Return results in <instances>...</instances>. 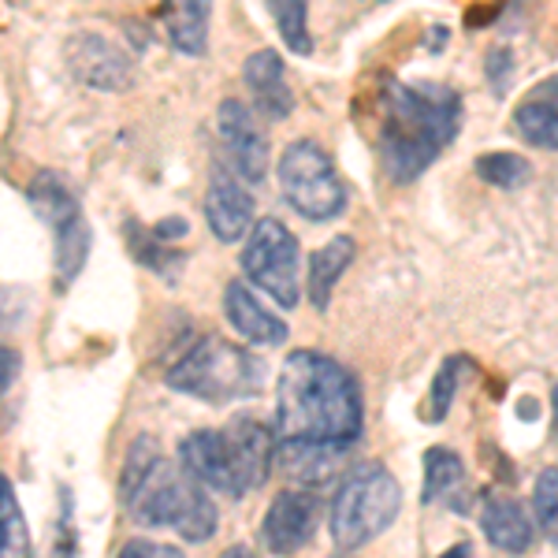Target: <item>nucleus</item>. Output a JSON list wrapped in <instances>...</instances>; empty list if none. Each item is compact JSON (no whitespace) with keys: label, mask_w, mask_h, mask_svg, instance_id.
<instances>
[{"label":"nucleus","mask_w":558,"mask_h":558,"mask_svg":"<svg viewBox=\"0 0 558 558\" xmlns=\"http://www.w3.org/2000/svg\"><path fill=\"white\" fill-rule=\"evenodd\" d=\"M402 510V488L395 473L380 462L354 465L343 484H339L336 499H331V539L343 551L365 547L368 539L384 536L395 525Z\"/></svg>","instance_id":"39448f33"},{"label":"nucleus","mask_w":558,"mask_h":558,"mask_svg":"<svg viewBox=\"0 0 558 558\" xmlns=\"http://www.w3.org/2000/svg\"><path fill=\"white\" fill-rule=\"evenodd\" d=\"M533 521L539 533L558 544V470L547 465L533 484Z\"/></svg>","instance_id":"c85d7f7f"},{"label":"nucleus","mask_w":558,"mask_h":558,"mask_svg":"<svg viewBox=\"0 0 558 558\" xmlns=\"http://www.w3.org/2000/svg\"><path fill=\"white\" fill-rule=\"evenodd\" d=\"M254 194L246 183H239V175L220 172L216 168L205 191V223L220 242H242L254 231Z\"/></svg>","instance_id":"ddd939ff"},{"label":"nucleus","mask_w":558,"mask_h":558,"mask_svg":"<svg viewBox=\"0 0 558 558\" xmlns=\"http://www.w3.org/2000/svg\"><path fill=\"white\" fill-rule=\"evenodd\" d=\"M209 4H197V0H183L168 12V41L172 49L186 52V57H205L209 49Z\"/></svg>","instance_id":"412c9836"},{"label":"nucleus","mask_w":558,"mask_h":558,"mask_svg":"<svg viewBox=\"0 0 558 558\" xmlns=\"http://www.w3.org/2000/svg\"><path fill=\"white\" fill-rule=\"evenodd\" d=\"M320 521V499L317 492H302V488H283L268 502L265 521H260V539L272 555H294L317 533Z\"/></svg>","instance_id":"1a4fd4ad"},{"label":"nucleus","mask_w":558,"mask_h":558,"mask_svg":"<svg viewBox=\"0 0 558 558\" xmlns=\"http://www.w3.org/2000/svg\"><path fill=\"white\" fill-rule=\"evenodd\" d=\"M276 179L279 191H283L287 205L294 213L305 216L313 223L336 220L347 209V183L339 175L331 153L313 138H299L291 142L283 153H279L276 165Z\"/></svg>","instance_id":"423d86ee"},{"label":"nucleus","mask_w":558,"mask_h":558,"mask_svg":"<svg viewBox=\"0 0 558 558\" xmlns=\"http://www.w3.org/2000/svg\"><path fill=\"white\" fill-rule=\"evenodd\" d=\"M465 481V462L462 454L451 451V447H428L425 451V492H421V502H444L462 488Z\"/></svg>","instance_id":"4be33fe9"},{"label":"nucleus","mask_w":558,"mask_h":558,"mask_svg":"<svg viewBox=\"0 0 558 558\" xmlns=\"http://www.w3.org/2000/svg\"><path fill=\"white\" fill-rule=\"evenodd\" d=\"M476 175L488 186H495V191H521V186L533 179V165H529L521 153L495 149V153H481V157H476Z\"/></svg>","instance_id":"5701e85b"},{"label":"nucleus","mask_w":558,"mask_h":558,"mask_svg":"<svg viewBox=\"0 0 558 558\" xmlns=\"http://www.w3.org/2000/svg\"><path fill=\"white\" fill-rule=\"evenodd\" d=\"M465 365H470V357H462V354L447 357V362L439 365V376L432 380V395H428V417L432 421H444L447 413H451V402L458 395V384H462Z\"/></svg>","instance_id":"c756f323"},{"label":"nucleus","mask_w":558,"mask_h":558,"mask_svg":"<svg viewBox=\"0 0 558 558\" xmlns=\"http://www.w3.org/2000/svg\"><path fill=\"white\" fill-rule=\"evenodd\" d=\"M354 254H357V242L350 235H336L310 257V302L317 305L320 313L328 310L331 291H336V283L343 279Z\"/></svg>","instance_id":"aec40b11"},{"label":"nucleus","mask_w":558,"mask_h":558,"mask_svg":"<svg viewBox=\"0 0 558 558\" xmlns=\"http://www.w3.org/2000/svg\"><path fill=\"white\" fill-rule=\"evenodd\" d=\"M462 97L451 86L391 83L384 94L380 165L391 183H413L454 142Z\"/></svg>","instance_id":"f03ea898"},{"label":"nucleus","mask_w":558,"mask_h":558,"mask_svg":"<svg viewBox=\"0 0 558 558\" xmlns=\"http://www.w3.org/2000/svg\"><path fill=\"white\" fill-rule=\"evenodd\" d=\"M157 462H160L157 436H138V439H134V444L128 447V462H123V470H120V499H128V495L153 473V465H157Z\"/></svg>","instance_id":"cd10ccee"},{"label":"nucleus","mask_w":558,"mask_h":558,"mask_svg":"<svg viewBox=\"0 0 558 558\" xmlns=\"http://www.w3.org/2000/svg\"><path fill=\"white\" fill-rule=\"evenodd\" d=\"M31 555V533L15 499V488L8 476H0V558H26Z\"/></svg>","instance_id":"393cba45"},{"label":"nucleus","mask_w":558,"mask_h":558,"mask_svg":"<svg viewBox=\"0 0 558 558\" xmlns=\"http://www.w3.org/2000/svg\"><path fill=\"white\" fill-rule=\"evenodd\" d=\"M514 128L529 146L558 153V75L533 86V94L514 108Z\"/></svg>","instance_id":"a211bd4d"},{"label":"nucleus","mask_w":558,"mask_h":558,"mask_svg":"<svg viewBox=\"0 0 558 558\" xmlns=\"http://www.w3.org/2000/svg\"><path fill=\"white\" fill-rule=\"evenodd\" d=\"M15 376H20V354H15L12 347L0 343V395L15 384Z\"/></svg>","instance_id":"473e14b6"},{"label":"nucleus","mask_w":558,"mask_h":558,"mask_svg":"<svg viewBox=\"0 0 558 558\" xmlns=\"http://www.w3.org/2000/svg\"><path fill=\"white\" fill-rule=\"evenodd\" d=\"M128 242H131V254L142 260L146 268H153L157 276L175 279V272L183 268V254H175L168 242H160L153 235V228H138V223H128Z\"/></svg>","instance_id":"a878e982"},{"label":"nucleus","mask_w":558,"mask_h":558,"mask_svg":"<svg viewBox=\"0 0 558 558\" xmlns=\"http://www.w3.org/2000/svg\"><path fill=\"white\" fill-rule=\"evenodd\" d=\"M68 64L75 71L78 83L101 89V94H120L134 78L131 60L120 52V45H112L94 31L75 34V38L68 41Z\"/></svg>","instance_id":"f8f14e48"},{"label":"nucleus","mask_w":558,"mask_h":558,"mask_svg":"<svg viewBox=\"0 0 558 558\" xmlns=\"http://www.w3.org/2000/svg\"><path fill=\"white\" fill-rule=\"evenodd\" d=\"M242 78H246L250 94H254V105L265 120H287L294 108V94L287 86V64L276 49H257L250 52L246 68H242Z\"/></svg>","instance_id":"f3484780"},{"label":"nucleus","mask_w":558,"mask_h":558,"mask_svg":"<svg viewBox=\"0 0 558 558\" xmlns=\"http://www.w3.org/2000/svg\"><path fill=\"white\" fill-rule=\"evenodd\" d=\"M216 134H220L223 157L242 183H260L268 172V134L257 112L239 97H228L216 108Z\"/></svg>","instance_id":"6e6552de"},{"label":"nucleus","mask_w":558,"mask_h":558,"mask_svg":"<svg viewBox=\"0 0 558 558\" xmlns=\"http://www.w3.org/2000/svg\"><path fill=\"white\" fill-rule=\"evenodd\" d=\"M57 242H52V265H57V276L60 283H71L78 272H83L86 257H89V223L78 216L75 223H68V228L52 231Z\"/></svg>","instance_id":"b1692460"},{"label":"nucleus","mask_w":558,"mask_h":558,"mask_svg":"<svg viewBox=\"0 0 558 558\" xmlns=\"http://www.w3.org/2000/svg\"><path fill=\"white\" fill-rule=\"evenodd\" d=\"M26 202H31V209L38 213V220L49 223L52 231L68 228V223H75L78 216H83V205H78L75 191H71L57 172L34 175V183L26 186Z\"/></svg>","instance_id":"6ab92c4d"},{"label":"nucleus","mask_w":558,"mask_h":558,"mask_svg":"<svg viewBox=\"0 0 558 558\" xmlns=\"http://www.w3.org/2000/svg\"><path fill=\"white\" fill-rule=\"evenodd\" d=\"M131 521L149 529H172L175 536L191 539V544H205L213 539L216 525H220V510H216L213 495L194 481L183 465H172L160 458L153 473L134 488L128 499Z\"/></svg>","instance_id":"7ed1b4c3"},{"label":"nucleus","mask_w":558,"mask_h":558,"mask_svg":"<svg viewBox=\"0 0 558 558\" xmlns=\"http://www.w3.org/2000/svg\"><path fill=\"white\" fill-rule=\"evenodd\" d=\"M276 417L283 439L354 444L365 421L357 376L320 350H294L279 373Z\"/></svg>","instance_id":"f257e3e1"},{"label":"nucleus","mask_w":558,"mask_h":558,"mask_svg":"<svg viewBox=\"0 0 558 558\" xmlns=\"http://www.w3.org/2000/svg\"><path fill=\"white\" fill-rule=\"evenodd\" d=\"M179 462H183V470L191 473L205 492H220V495H231V499L246 495L239 465H235V458H231L228 439H223V428H194L191 436L179 444Z\"/></svg>","instance_id":"9b49d317"},{"label":"nucleus","mask_w":558,"mask_h":558,"mask_svg":"<svg viewBox=\"0 0 558 558\" xmlns=\"http://www.w3.org/2000/svg\"><path fill=\"white\" fill-rule=\"evenodd\" d=\"M299 239L291 235L283 220L265 216L254 223L246 246H242V272L254 287L272 299L279 310H294L302 299V272H299Z\"/></svg>","instance_id":"0eeeda50"},{"label":"nucleus","mask_w":558,"mask_h":558,"mask_svg":"<svg viewBox=\"0 0 558 558\" xmlns=\"http://www.w3.org/2000/svg\"><path fill=\"white\" fill-rule=\"evenodd\" d=\"M116 558H183V551L172 544H157V539H128Z\"/></svg>","instance_id":"7c9ffc66"},{"label":"nucleus","mask_w":558,"mask_h":558,"mask_svg":"<svg viewBox=\"0 0 558 558\" xmlns=\"http://www.w3.org/2000/svg\"><path fill=\"white\" fill-rule=\"evenodd\" d=\"M551 410H555V439H558V384L551 387Z\"/></svg>","instance_id":"e433bc0d"},{"label":"nucleus","mask_w":558,"mask_h":558,"mask_svg":"<svg viewBox=\"0 0 558 558\" xmlns=\"http://www.w3.org/2000/svg\"><path fill=\"white\" fill-rule=\"evenodd\" d=\"M470 555H473L470 544H454V547H447V551L439 555V558H470Z\"/></svg>","instance_id":"f704fd0d"},{"label":"nucleus","mask_w":558,"mask_h":558,"mask_svg":"<svg viewBox=\"0 0 558 558\" xmlns=\"http://www.w3.org/2000/svg\"><path fill=\"white\" fill-rule=\"evenodd\" d=\"M268 12H272V20L279 26V38L291 52H299V57H310L313 52V38H310V4L305 0H272L268 4Z\"/></svg>","instance_id":"bb28decb"},{"label":"nucleus","mask_w":558,"mask_h":558,"mask_svg":"<svg viewBox=\"0 0 558 558\" xmlns=\"http://www.w3.org/2000/svg\"><path fill=\"white\" fill-rule=\"evenodd\" d=\"M481 529L507 555H525L536 544V521L525 510V502H518L514 495H502V492L484 495Z\"/></svg>","instance_id":"dca6fc26"},{"label":"nucleus","mask_w":558,"mask_h":558,"mask_svg":"<svg viewBox=\"0 0 558 558\" xmlns=\"http://www.w3.org/2000/svg\"><path fill=\"white\" fill-rule=\"evenodd\" d=\"M223 439H228L231 447V458H235L239 465V476H242V488L254 492L260 484L268 481V473H272L276 465V436L272 428L265 425V421L257 417H235L228 428H223Z\"/></svg>","instance_id":"2eb2a0df"},{"label":"nucleus","mask_w":558,"mask_h":558,"mask_svg":"<svg viewBox=\"0 0 558 558\" xmlns=\"http://www.w3.org/2000/svg\"><path fill=\"white\" fill-rule=\"evenodd\" d=\"M220 558H257V555L250 551V547H242V544H239V547H228V551H223Z\"/></svg>","instance_id":"c9c22d12"},{"label":"nucleus","mask_w":558,"mask_h":558,"mask_svg":"<svg viewBox=\"0 0 558 558\" xmlns=\"http://www.w3.org/2000/svg\"><path fill=\"white\" fill-rule=\"evenodd\" d=\"M350 444H317V439H283L276 447V470L291 481V488L320 492L331 481H343Z\"/></svg>","instance_id":"9d476101"},{"label":"nucleus","mask_w":558,"mask_h":558,"mask_svg":"<svg viewBox=\"0 0 558 558\" xmlns=\"http://www.w3.org/2000/svg\"><path fill=\"white\" fill-rule=\"evenodd\" d=\"M186 231H191V223H186L183 216H175V220H160V223H153V235H157L160 242H168V246H172L175 239H183Z\"/></svg>","instance_id":"72a5a7b5"},{"label":"nucleus","mask_w":558,"mask_h":558,"mask_svg":"<svg viewBox=\"0 0 558 558\" xmlns=\"http://www.w3.org/2000/svg\"><path fill=\"white\" fill-rule=\"evenodd\" d=\"M499 68H502V89L510 86V75H514V64H510V49H488V78H492V86L499 89Z\"/></svg>","instance_id":"2f4dec72"},{"label":"nucleus","mask_w":558,"mask_h":558,"mask_svg":"<svg viewBox=\"0 0 558 558\" xmlns=\"http://www.w3.org/2000/svg\"><path fill=\"white\" fill-rule=\"evenodd\" d=\"M265 376H268L265 362H257L246 347L228 343L220 336H202L168 368L172 391L213 402V407L254 399V395H260V387H265Z\"/></svg>","instance_id":"20e7f679"},{"label":"nucleus","mask_w":558,"mask_h":558,"mask_svg":"<svg viewBox=\"0 0 558 558\" xmlns=\"http://www.w3.org/2000/svg\"><path fill=\"white\" fill-rule=\"evenodd\" d=\"M223 317H228L231 331L239 339H246L250 347H283L287 343V324L283 317H276L265 302L254 294V287L242 283V279H231L223 287Z\"/></svg>","instance_id":"4468645a"}]
</instances>
